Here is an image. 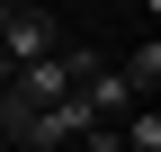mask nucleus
Instances as JSON below:
<instances>
[{"label": "nucleus", "instance_id": "obj_1", "mask_svg": "<svg viewBox=\"0 0 161 152\" xmlns=\"http://www.w3.org/2000/svg\"><path fill=\"white\" fill-rule=\"evenodd\" d=\"M54 45H63L54 9H27V0H18V9H9V27H0V81H9L18 63H36V54H54Z\"/></svg>", "mask_w": 161, "mask_h": 152}, {"label": "nucleus", "instance_id": "obj_2", "mask_svg": "<svg viewBox=\"0 0 161 152\" xmlns=\"http://www.w3.org/2000/svg\"><path fill=\"white\" fill-rule=\"evenodd\" d=\"M116 72H125V90H134V99H152V90H161V36H143Z\"/></svg>", "mask_w": 161, "mask_h": 152}, {"label": "nucleus", "instance_id": "obj_3", "mask_svg": "<svg viewBox=\"0 0 161 152\" xmlns=\"http://www.w3.org/2000/svg\"><path fill=\"white\" fill-rule=\"evenodd\" d=\"M116 9H143V18H152V9H161V0H116Z\"/></svg>", "mask_w": 161, "mask_h": 152}, {"label": "nucleus", "instance_id": "obj_4", "mask_svg": "<svg viewBox=\"0 0 161 152\" xmlns=\"http://www.w3.org/2000/svg\"><path fill=\"white\" fill-rule=\"evenodd\" d=\"M9 9H18V0H0V27H9Z\"/></svg>", "mask_w": 161, "mask_h": 152}, {"label": "nucleus", "instance_id": "obj_5", "mask_svg": "<svg viewBox=\"0 0 161 152\" xmlns=\"http://www.w3.org/2000/svg\"><path fill=\"white\" fill-rule=\"evenodd\" d=\"M9 152H45V143H9Z\"/></svg>", "mask_w": 161, "mask_h": 152}, {"label": "nucleus", "instance_id": "obj_6", "mask_svg": "<svg viewBox=\"0 0 161 152\" xmlns=\"http://www.w3.org/2000/svg\"><path fill=\"white\" fill-rule=\"evenodd\" d=\"M116 152H125V143H116Z\"/></svg>", "mask_w": 161, "mask_h": 152}]
</instances>
